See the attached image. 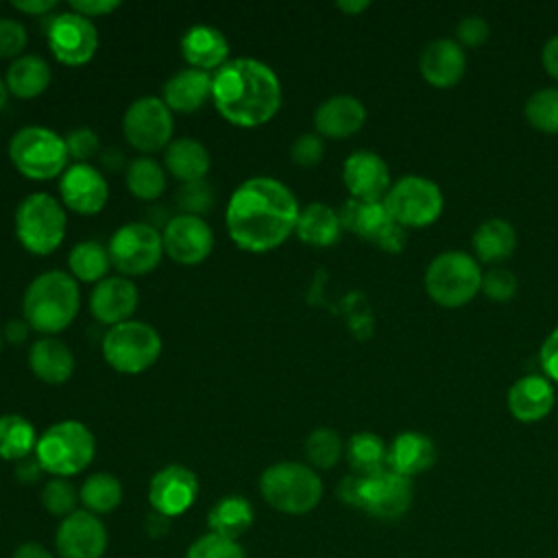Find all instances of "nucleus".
Instances as JSON below:
<instances>
[{"mask_svg":"<svg viewBox=\"0 0 558 558\" xmlns=\"http://www.w3.org/2000/svg\"><path fill=\"white\" fill-rule=\"evenodd\" d=\"M541 366L551 381L558 384V327L545 338L541 347Z\"/></svg>","mask_w":558,"mask_h":558,"instance_id":"obj_50","label":"nucleus"},{"mask_svg":"<svg viewBox=\"0 0 558 558\" xmlns=\"http://www.w3.org/2000/svg\"><path fill=\"white\" fill-rule=\"evenodd\" d=\"M556 392L547 377H519L508 390V410L521 423L543 421L554 410Z\"/></svg>","mask_w":558,"mask_h":558,"instance_id":"obj_25","label":"nucleus"},{"mask_svg":"<svg viewBox=\"0 0 558 558\" xmlns=\"http://www.w3.org/2000/svg\"><path fill=\"white\" fill-rule=\"evenodd\" d=\"M340 216L333 207L318 201L301 207L294 227V233L301 242L310 246H331L340 238Z\"/></svg>","mask_w":558,"mask_h":558,"instance_id":"obj_30","label":"nucleus"},{"mask_svg":"<svg viewBox=\"0 0 558 558\" xmlns=\"http://www.w3.org/2000/svg\"><path fill=\"white\" fill-rule=\"evenodd\" d=\"M344 453L355 475H371L386 469L388 447L373 432L353 434L344 447Z\"/></svg>","mask_w":558,"mask_h":558,"instance_id":"obj_37","label":"nucleus"},{"mask_svg":"<svg viewBox=\"0 0 558 558\" xmlns=\"http://www.w3.org/2000/svg\"><path fill=\"white\" fill-rule=\"evenodd\" d=\"M214 74L196 68H185L174 72L161 87V100L170 111L192 113L211 98Z\"/></svg>","mask_w":558,"mask_h":558,"instance_id":"obj_26","label":"nucleus"},{"mask_svg":"<svg viewBox=\"0 0 558 558\" xmlns=\"http://www.w3.org/2000/svg\"><path fill=\"white\" fill-rule=\"evenodd\" d=\"M517 233L514 227L504 218L484 220L473 233V251L480 262L497 264L514 253Z\"/></svg>","mask_w":558,"mask_h":558,"instance_id":"obj_33","label":"nucleus"},{"mask_svg":"<svg viewBox=\"0 0 558 558\" xmlns=\"http://www.w3.org/2000/svg\"><path fill=\"white\" fill-rule=\"evenodd\" d=\"M35 425L22 414H0V458L20 462L37 447Z\"/></svg>","mask_w":558,"mask_h":558,"instance_id":"obj_34","label":"nucleus"},{"mask_svg":"<svg viewBox=\"0 0 558 558\" xmlns=\"http://www.w3.org/2000/svg\"><path fill=\"white\" fill-rule=\"evenodd\" d=\"M384 205L397 225L410 229L432 225L442 214L445 198L434 181L408 174L388 190Z\"/></svg>","mask_w":558,"mask_h":558,"instance_id":"obj_11","label":"nucleus"},{"mask_svg":"<svg viewBox=\"0 0 558 558\" xmlns=\"http://www.w3.org/2000/svg\"><path fill=\"white\" fill-rule=\"evenodd\" d=\"M366 122V109L360 98L338 94L323 100L314 111V126L320 137L342 140L357 133Z\"/></svg>","mask_w":558,"mask_h":558,"instance_id":"obj_23","label":"nucleus"},{"mask_svg":"<svg viewBox=\"0 0 558 558\" xmlns=\"http://www.w3.org/2000/svg\"><path fill=\"white\" fill-rule=\"evenodd\" d=\"M144 527H146V534H148V536H163V534H168V527H170V519L153 510V512L146 517V523H144Z\"/></svg>","mask_w":558,"mask_h":558,"instance_id":"obj_57","label":"nucleus"},{"mask_svg":"<svg viewBox=\"0 0 558 558\" xmlns=\"http://www.w3.org/2000/svg\"><path fill=\"white\" fill-rule=\"evenodd\" d=\"M299 211V201L286 183L272 177H251L229 196L225 227L238 248L266 253L290 238Z\"/></svg>","mask_w":558,"mask_h":558,"instance_id":"obj_1","label":"nucleus"},{"mask_svg":"<svg viewBox=\"0 0 558 558\" xmlns=\"http://www.w3.org/2000/svg\"><path fill=\"white\" fill-rule=\"evenodd\" d=\"M28 333H31V325H28L24 318H11V320H7L4 327H2V338H4L9 344H13V347L24 344L26 338H28Z\"/></svg>","mask_w":558,"mask_h":558,"instance_id":"obj_52","label":"nucleus"},{"mask_svg":"<svg viewBox=\"0 0 558 558\" xmlns=\"http://www.w3.org/2000/svg\"><path fill=\"white\" fill-rule=\"evenodd\" d=\"M96 453V438L81 421L68 418L50 425L35 447V458L44 473L52 477H72L87 469Z\"/></svg>","mask_w":558,"mask_h":558,"instance_id":"obj_5","label":"nucleus"},{"mask_svg":"<svg viewBox=\"0 0 558 558\" xmlns=\"http://www.w3.org/2000/svg\"><path fill=\"white\" fill-rule=\"evenodd\" d=\"M541 61H543V68L547 70V74H549L551 78H558V35H554V37L543 46Z\"/></svg>","mask_w":558,"mask_h":558,"instance_id":"obj_55","label":"nucleus"},{"mask_svg":"<svg viewBox=\"0 0 558 558\" xmlns=\"http://www.w3.org/2000/svg\"><path fill=\"white\" fill-rule=\"evenodd\" d=\"M57 0H13L11 7L26 13V15H46L48 11L57 9Z\"/></svg>","mask_w":558,"mask_h":558,"instance_id":"obj_54","label":"nucleus"},{"mask_svg":"<svg viewBox=\"0 0 558 558\" xmlns=\"http://www.w3.org/2000/svg\"><path fill=\"white\" fill-rule=\"evenodd\" d=\"M303 449L312 469H331L340 460L344 445L336 429L316 427L307 434Z\"/></svg>","mask_w":558,"mask_h":558,"instance_id":"obj_39","label":"nucleus"},{"mask_svg":"<svg viewBox=\"0 0 558 558\" xmlns=\"http://www.w3.org/2000/svg\"><path fill=\"white\" fill-rule=\"evenodd\" d=\"M100 161L109 168V170H120L122 161H124V155L118 150V148H107L100 153Z\"/></svg>","mask_w":558,"mask_h":558,"instance_id":"obj_58","label":"nucleus"},{"mask_svg":"<svg viewBox=\"0 0 558 558\" xmlns=\"http://www.w3.org/2000/svg\"><path fill=\"white\" fill-rule=\"evenodd\" d=\"M517 277L508 268H490L482 275V292L497 303H506L517 294Z\"/></svg>","mask_w":558,"mask_h":558,"instance_id":"obj_44","label":"nucleus"},{"mask_svg":"<svg viewBox=\"0 0 558 558\" xmlns=\"http://www.w3.org/2000/svg\"><path fill=\"white\" fill-rule=\"evenodd\" d=\"M421 76L438 89H449L460 83L466 70V54L453 39L429 41L418 57Z\"/></svg>","mask_w":558,"mask_h":558,"instance_id":"obj_22","label":"nucleus"},{"mask_svg":"<svg viewBox=\"0 0 558 558\" xmlns=\"http://www.w3.org/2000/svg\"><path fill=\"white\" fill-rule=\"evenodd\" d=\"M436 462V447L434 442L418 432H401L388 447L386 469L412 477L427 471Z\"/></svg>","mask_w":558,"mask_h":558,"instance_id":"obj_28","label":"nucleus"},{"mask_svg":"<svg viewBox=\"0 0 558 558\" xmlns=\"http://www.w3.org/2000/svg\"><path fill=\"white\" fill-rule=\"evenodd\" d=\"M264 501L283 514H307L323 499L320 475L303 462H275L259 475Z\"/></svg>","mask_w":558,"mask_h":558,"instance_id":"obj_4","label":"nucleus"},{"mask_svg":"<svg viewBox=\"0 0 558 558\" xmlns=\"http://www.w3.org/2000/svg\"><path fill=\"white\" fill-rule=\"evenodd\" d=\"M78 499L92 514H107L122 501V484L116 475L98 471L92 473L78 488Z\"/></svg>","mask_w":558,"mask_h":558,"instance_id":"obj_38","label":"nucleus"},{"mask_svg":"<svg viewBox=\"0 0 558 558\" xmlns=\"http://www.w3.org/2000/svg\"><path fill=\"white\" fill-rule=\"evenodd\" d=\"M172 111L159 96H142L133 100L122 116V133L126 142L144 155L166 150L172 142Z\"/></svg>","mask_w":558,"mask_h":558,"instance_id":"obj_12","label":"nucleus"},{"mask_svg":"<svg viewBox=\"0 0 558 558\" xmlns=\"http://www.w3.org/2000/svg\"><path fill=\"white\" fill-rule=\"evenodd\" d=\"M525 120L541 133H558V87H545L534 92L525 107Z\"/></svg>","mask_w":558,"mask_h":558,"instance_id":"obj_40","label":"nucleus"},{"mask_svg":"<svg viewBox=\"0 0 558 558\" xmlns=\"http://www.w3.org/2000/svg\"><path fill=\"white\" fill-rule=\"evenodd\" d=\"M338 216L344 229L357 233L360 238L388 253H399L405 246V229L392 220L384 201L366 203L349 198Z\"/></svg>","mask_w":558,"mask_h":558,"instance_id":"obj_14","label":"nucleus"},{"mask_svg":"<svg viewBox=\"0 0 558 558\" xmlns=\"http://www.w3.org/2000/svg\"><path fill=\"white\" fill-rule=\"evenodd\" d=\"M480 264L462 251H447L434 257L425 270V290L442 307L466 305L482 290Z\"/></svg>","mask_w":558,"mask_h":558,"instance_id":"obj_9","label":"nucleus"},{"mask_svg":"<svg viewBox=\"0 0 558 558\" xmlns=\"http://www.w3.org/2000/svg\"><path fill=\"white\" fill-rule=\"evenodd\" d=\"M368 7H371V2H366V0H360V2H351V0L344 2V0H340V2H336V9H340L347 15H357L360 11H364Z\"/></svg>","mask_w":558,"mask_h":558,"instance_id":"obj_59","label":"nucleus"},{"mask_svg":"<svg viewBox=\"0 0 558 558\" xmlns=\"http://www.w3.org/2000/svg\"><path fill=\"white\" fill-rule=\"evenodd\" d=\"M490 37V26L480 15H466L456 28V41L466 48H477Z\"/></svg>","mask_w":558,"mask_h":558,"instance_id":"obj_48","label":"nucleus"},{"mask_svg":"<svg viewBox=\"0 0 558 558\" xmlns=\"http://www.w3.org/2000/svg\"><path fill=\"white\" fill-rule=\"evenodd\" d=\"M11 558H54V556L44 545H39L35 541H26L15 547Z\"/></svg>","mask_w":558,"mask_h":558,"instance_id":"obj_56","label":"nucleus"},{"mask_svg":"<svg viewBox=\"0 0 558 558\" xmlns=\"http://www.w3.org/2000/svg\"><path fill=\"white\" fill-rule=\"evenodd\" d=\"M28 366L33 375L44 384L61 386L72 377L76 362L72 349L63 340L54 336H44L31 344Z\"/></svg>","mask_w":558,"mask_h":558,"instance_id":"obj_27","label":"nucleus"},{"mask_svg":"<svg viewBox=\"0 0 558 558\" xmlns=\"http://www.w3.org/2000/svg\"><path fill=\"white\" fill-rule=\"evenodd\" d=\"M255 521L253 506L242 495H225L207 512V527L214 534L238 541Z\"/></svg>","mask_w":558,"mask_h":558,"instance_id":"obj_32","label":"nucleus"},{"mask_svg":"<svg viewBox=\"0 0 558 558\" xmlns=\"http://www.w3.org/2000/svg\"><path fill=\"white\" fill-rule=\"evenodd\" d=\"M161 347V336L153 325L131 318L107 329L102 338V357L113 371L137 375L159 360Z\"/></svg>","mask_w":558,"mask_h":558,"instance_id":"obj_8","label":"nucleus"},{"mask_svg":"<svg viewBox=\"0 0 558 558\" xmlns=\"http://www.w3.org/2000/svg\"><path fill=\"white\" fill-rule=\"evenodd\" d=\"M325 155V142L318 133H301L290 146V157L294 163L310 168L316 166Z\"/></svg>","mask_w":558,"mask_h":558,"instance_id":"obj_47","label":"nucleus"},{"mask_svg":"<svg viewBox=\"0 0 558 558\" xmlns=\"http://www.w3.org/2000/svg\"><path fill=\"white\" fill-rule=\"evenodd\" d=\"M209 166V150L194 137H177L166 146L163 168L181 183L205 179Z\"/></svg>","mask_w":558,"mask_h":558,"instance_id":"obj_29","label":"nucleus"},{"mask_svg":"<svg viewBox=\"0 0 558 558\" xmlns=\"http://www.w3.org/2000/svg\"><path fill=\"white\" fill-rule=\"evenodd\" d=\"M46 37L52 57L70 68L85 65L98 50L96 24L72 9L61 11L50 20Z\"/></svg>","mask_w":558,"mask_h":558,"instance_id":"obj_13","label":"nucleus"},{"mask_svg":"<svg viewBox=\"0 0 558 558\" xmlns=\"http://www.w3.org/2000/svg\"><path fill=\"white\" fill-rule=\"evenodd\" d=\"M137 301V286L131 279L122 275H109L94 286L89 294V312L102 325L113 327L124 320H131Z\"/></svg>","mask_w":558,"mask_h":558,"instance_id":"obj_21","label":"nucleus"},{"mask_svg":"<svg viewBox=\"0 0 558 558\" xmlns=\"http://www.w3.org/2000/svg\"><path fill=\"white\" fill-rule=\"evenodd\" d=\"M9 157L20 174L33 181H48L65 172V140L46 126H22L9 142Z\"/></svg>","mask_w":558,"mask_h":558,"instance_id":"obj_7","label":"nucleus"},{"mask_svg":"<svg viewBox=\"0 0 558 558\" xmlns=\"http://www.w3.org/2000/svg\"><path fill=\"white\" fill-rule=\"evenodd\" d=\"M50 78H52L50 65L39 54H22L13 59L4 74L9 94L17 98H35L44 94L50 85Z\"/></svg>","mask_w":558,"mask_h":558,"instance_id":"obj_31","label":"nucleus"},{"mask_svg":"<svg viewBox=\"0 0 558 558\" xmlns=\"http://www.w3.org/2000/svg\"><path fill=\"white\" fill-rule=\"evenodd\" d=\"M15 238L33 255H50L65 238V209L48 192H33L15 209Z\"/></svg>","mask_w":558,"mask_h":558,"instance_id":"obj_6","label":"nucleus"},{"mask_svg":"<svg viewBox=\"0 0 558 558\" xmlns=\"http://www.w3.org/2000/svg\"><path fill=\"white\" fill-rule=\"evenodd\" d=\"M107 543L105 523L87 510H74L61 519L54 534V547L61 558H102Z\"/></svg>","mask_w":558,"mask_h":558,"instance_id":"obj_19","label":"nucleus"},{"mask_svg":"<svg viewBox=\"0 0 558 558\" xmlns=\"http://www.w3.org/2000/svg\"><path fill=\"white\" fill-rule=\"evenodd\" d=\"M68 266H70V275L76 281L98 283L105 277H109L107 272L111 268V257L107 246H102L100 242L83 240L70 248Z\"/></svg>","mask_w":558,"mask_h":558,"instance_id":"obj_35","label":"nucleus"},{"mask_svg":"<svg viewBox=\"0 0 558 558\" xmlns=\"http://www.w3.org/2000/svg\"><path fill=\"white\" fill-rule=\"evenodd\" d=\"M41 506L59 519H65L68 514H72L76 510L78 504V493L72 486V482H68L65 477H52L44 484L41 493H39Z\"/></svg>","mask_w":558,"mask_h":558,"instance_id":"obj_41","label":"nucleus"},{"mask_svg":"<svg viewBox=\"0 0 558 558\" xmlns=\"http://www.w3.org/2000/svg\"><path fill=\"white\" fill-rule=\"evenodd\" d=\"M360 486H362V475H347L340 480L338 488H336V495L342 504L347 506H353V508H360Z\"/></svg>","mask_w":558,"mask_h":558,"instance_id":"obj_51","label":"nucleus"},{"mask_svg":"<svg viewBox=\"0 0 558 558\" xmlns=\"http://www.w3.org/2000/svg\"><path fill=\"white\" fill-rule=\"evenodd\" d=\"M281 98L279 76L259 59H229L214 72V107L233 126L255 129L270 122L281 107Z\"/></svg>","mask_w":558,"mask_h":558,"instance_id":"obj_2","label":"nucleus"},{"mask_svg":"<svg viewBox=\"0 0 558 558\" xmlns=\"http://www.w3.org/2000/svg\"><path fill=\"white\" fill-rule=\"evenodd\" d=\"M81 307L78 281L65 270L37 275L22 296V318L33 331L54 336L72 325Z\"/></svg>","mask_w":558,"mask_h":558,"instance_id":"obj_3","label":"nucleus"},{"mask_svg":"<svg viewBox=\"0 0 558 558\" xmlns=\"http://www.w3.org/2000/svg\"><path fill=\"white\" fill-rule=\"evenodd\" d=\"M28 44L26 26L13 17H0V59H17Z\"/></svg>","mask_w":558,"mask_h":558,"instance_id":"obj_45","label":"nucleus"},{"mask_svg":"<svg viewBox=\"0 0 558 558\" xmlns=\"http://www.w3.org/2000/svg\"><path fill=\"white\" fill-rule=\"evenodd\" d=\"M7 98H9V89H7L4 78H0V109L7 105Z\"/></svg>","mask_w":558,"mask_h":558,"instance_id":"obj_60","label":"nucleus"},{"mask_svg":"<svg viewBox=\"0 0 558 558\" xmlns=\"http://www.w3.org/2000/svg\"><path fill=\"white\" fill-rule=\"evenodd\" d=\"M120 7H122L120 0H70V9L89 17V20L113 13Z\"/></svg>","mask_w":558,"mask_h":558,"instance_id":"obj_49","label":"nucleus"},{"mask_svg":"<svg viewBox=\"0 0 558 558\" xmlns=\"http://www.w3.org/2000/svg\"><path fill=\"white\" fill-rule=\"evenodd\" d=\"M342 181L355 201H384L390 190V170L373 150H355L344 159Z\"/></svg>","mask_w":558,"mask_h":558,"instance_id":"obj_20","label":"nucleus"},{"mask_svg":"<svg viewBox=\"0 0 558 558\" xmlns=\"http://www.w3.org/2000/svg\"><path fill=\"white\" fill-rule=\"evenodd\" d=\"M41 473H44V469H41V464L37 462V458L33 456H28V458H24V460H20L17 464H15V477L22 482V484H33V482H37L39 477H41Z\"/></svg>","mask_w":558,"mask_h":558,"instance_id":"obj_53","label":"nucleus"},{"mask_svg":"<svg viewBox=\"0 0 558 558\" xmlns=\"http://www.w3.org/2000/svg\"><path fill=\"white\" fill-rule=\"evenodd\" d=\"M198 497V477L183 464H166L148 484V504L155 512L172 519L192 508Z\"/></svg>","mask_w":558,"mask_h":558,"instance_id":"obj_18","label":"nucleus"},{"mask_svg":"<svg viewBox=\"0 0 558 558\" xmlns=\"http://www.w3.org/2000/svg\"><path fill=\"white\" fill-rule=\"evenodd\" d=\"M124 181L135 198L150 203L166 192V168L157 159L142 155L126 163Z\"/></svg>","mask_w":558,"mask_h":558,"instance_id":"obj_36","label":"nucleus"},{"mask_svg":"<svg viewBox=\"0 0 558 558\" xmlns=\"http://www.w3.org/2000/svg\"><path fill=\"white\" fill-rule=\"evenodd\" d=\"M111 266L124 277L146 275L163 257V238L161 231L148 225L146 220L126 222L113 231L107 244Z\"/></svg>","mask_w":558,"mask_h":558,"instance_id":"obj_10","label":"nucleus"},{"mask_svg":"<svg viewBox=\"0 0 558 558\" xmlns=\"http://www.w3.org/2000/svg\"><path fill=\"white\" fill-rule=\"evenodd\" d=\"M179 48L187 68L211 72L229 61V41L225 33L209 24L190 26L181 37Z\"/></svg>","mask_w":558,"mask_h":558,"instance_id":"obj_24","label":"nucleus"},{"mask_svg":"<svg viewBox=\"0 0 558 558\" xmlns=\"http://www.w3.org/2000/svg\"><path fill=\"white\" fill-rule=\"evenodd\" d=\"M59 194L63 207L81 216H94L109 201V183L89 161H74L59 179Z\"/></svg>","mask_w":558,"mask_h":558,"instance_id":"obj_17","label":"nucleus"},{"mask_svg":"<svg viewBox=\"0 0 558 558\" xmlns=\"http://www.w3.org/2000/svg\"><path fill=\"white\" fill-rule=\"evenodd\" d=\"M2 342H4V338H2V329H0V349H2Z\"/></svg>","mask_w":558,"mask_h":558,"instance_id":"obj_61","label":"nucleus"},{"mask_svg":"<svg viewBox=\"0 0 558 558\" xmlns=\"http://www.w3.org/2000/svg\"><path fill=\"white\" fill-rule=\"evenodd\" d=\"M214 187L205 179L181 183L174 194V205L179 207V214L203 216L214 207Z\"/></svg>","mask_w":558,"mask_h":558,"instance_id":"obj_42","label":"nucleus"},{"mask_svg":"<svg viewBox=\"0 0 558 558\" xmlns=\"http://www.w3.org/2000/svg\"><path fill=\"white\" fill-rule=\"evenodd\" d=\"M412 504V482L390 469L362 475L360 508L375 519H397Z\"/></svg>","mask_w":558,"mask_h":558,"instance_id":"obj_15","label":"nucleus"},{"mask_svg":"<svg viewBox=\"0 0 558 558\" xmlns=\"http://www.w3.org/2000/svg\"><path fill=\"white\" fill-rule=\"evenodd\" d=\"M65 148H68V155L76 161H87L92 159L98 148H100V137L94 129L89 126H76L72 129L65 137Z\"/></svg>","mask_w":558,"mask_h":558,"instance_id":"obj_46","label":"nucleus"},{"mask_svg":"<svg viewBox=\"0 0 558 558\" xmlns=\"http://www.w3.org/2000/svg\"><path fill=\"white\" fill-rule=\"evenodd\" d=\"M166 255L183 266L205 262L214 248V231L203 216L177 214L161 231Z\"/></svg>","mask_w":558,"mask_h":558,"instance_id":"obj_16","label":"nucleus"},{"mask_svg":"<svg viewBox=\"0 0 558 558\" xmlns=\"http://www.w3.org/2000/svg\"><path fill=\"white\" fill-rule=\"evenodd\" d=\"M185 558H246V554L238 541L207 532L187 547Z\"/></svg>","mask_w":558,"mask_h":558,"instance_id":"obj_43","label":"nucleus"}]
</instances>
